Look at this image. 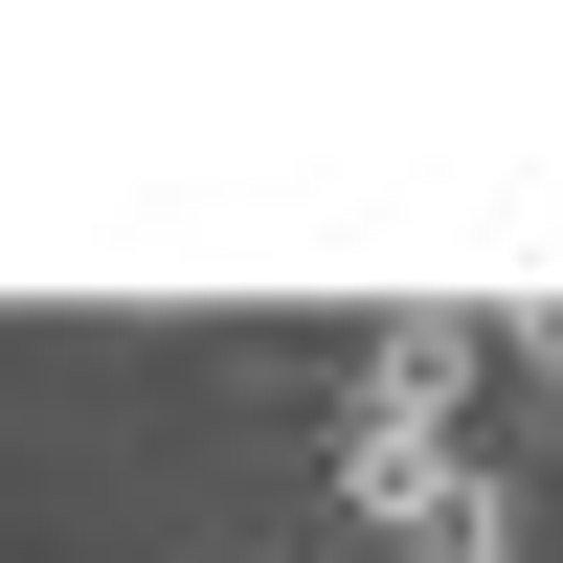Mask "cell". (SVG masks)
I'll return each instance as SVG.
<instances>
[{
	"mask_svg": "<svg viewBox=\"0 0 563 563\" xmlns=\"http://www.w3.org/2000/svg\"><path fill=\"white\" fill-rule=\"evenodd\" d=\"M474 384H496V316H451V294H406L384 339H361V384H339V406H406V429H474Z\"/></svg>",
	"mask_w": 563,
	"mask_h": 563,
	"instance_id": "1",
	"label": "cell"
},
{
	"mask_svg": "<svg viewBox=\"0 0 563 563\" xmlns=\"http://www.w3.org/2000/svg\"><path fill=\"white\" fill-rule=\"evenodd\" d=\"M496 384H519V406H563V316H496Z\"/></svg>",
	"mask_w": 563,
	"mask_h": 563,
	"instance_id": "2",
	"label": "cell"
}]
</instances>
